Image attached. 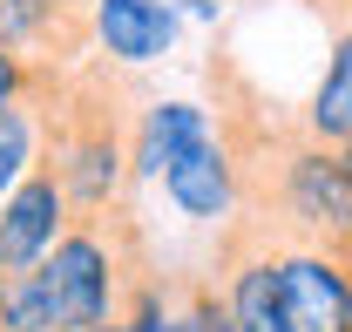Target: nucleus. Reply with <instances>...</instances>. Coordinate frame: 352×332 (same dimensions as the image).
<instances>
[{"instance_id":"1","label":"nucleus","mask_w":352,"mask_h":332,"mask_svg":"<svg viewBox=\"0 0 352 332\" xmlns=\"http://www.w3.org/2000/svg\"><path fill=\"white\" fill-rule=\"evenodd\" d=\"M142 109H135V88L122 82V68L109 54H88L82 68H68L54 82V95H47V149L41 156L61 169L75 210L129 204Z\"/></svg>"},{"instance_id":"2","label":"nucleus","mask_w":352,"mask_h":332,"mask_svg":"<svg viewBox=\"0 0 352 332\" xmlns=\"http://www.w3.org/2000/svg\"><path fill=\"white\" fill-rule=\"evenodd\" d=\"M278 326L285 332H352V258L325 245L278 251Z\"/></svg>"},{"instance_id":"3","label":"nucleus","mask_w":352,"mask_h":332,"mask_svg":"<svg viewBox=\"0 0 352 332\" xmlns=\"http://www.w3.org/2000/svg\"><path fill=\"white\" fill-rule=\"evenodd\" d=\"M0 48L34 68H82L95 54V0H0Z\"/></svg>"},{"instance_id":"4","label":"nucleus","mask_w":352,"mask_h":332,"mask_svg":"<svg viewBox=\"0 0 352 332\" xmlns=\"http://www.w3.org/2000/svg\"><path fill=\"white\" fill-rule=\"evenodd\" d=\"M68 224H75V197H68L61 169L41 156V163L21 176V190L0 204V258H7L14 271H34L47 251L61 245Z\"/></svg>"},{"instance_id":"5","label":"nucleus","mask_w":352,"mask_h":332,"mask_svg":"<svg viewBox=\"0 0 352 332\" xmlns=\"http://www.w3.org/2000/svg\"><path fill=\"white\" fill-rule=\"evenodd\" d=\"M163 190H170V204L183 217H197V224H230L237 217V156H230V143H223L217 129L204 136V143H190L170 169H163Z\"/></svg>"},{"instance_id":"6","label":"nucleus","mask_w":352,"mask_h":332,"mask_svg":"<svg viewBox=\"0 0 352 332\" xmlns=\"http://www.w3.org/2000/svg\"><path fill=\"white\" fill-rule=\"evenodd\" d=\"M95 48L109 61H163L176 48V7L170 0H95Z\"/></svg>"},{"instance_id":"7","label":"nucleus","mask_w":352,"mask_h":332,"mask_svg":"<svg viewBox=\"0 0 352 332\" xmlns=\"http://www.w3.org/2000/svg\"><path fill=\"white\" fill-rule=\"evenodd\" d=\"M210 136V116L197 109V102H149L142 109V129H135V183L142 176H163V169L190 149V143H204Z\"/></svg>"},{"instance_id":"8","label":"nucleus","mask_w":352,"mask_h":332,"mask_svg":"<svg viewBox=\"0 0 352 332\" xmlns=\"http://www.w3.org/2000/svg\"><path fill=\"white\" fill-rule=\"evenodd\" d=\"M0 332H61V312L47 298L41 271H14V291H7V319Z\"/></svg>"},{"instance_id":"9","label":"nucleus","mask_w":352,"mask_h":332,"mask_svg":"<svg viewBox=\"0 0 352 332\" xmlns=\"http://www.w3.org/2000/svg\"><path fill=\"white\" fill-rule=\"evenodd\" d=\"M230 305H223L217 278H183L176 285V332H230Z\"/></svg>"},{"instance_id":"10","label":"nucleus","mask_w":352,"mask_h":332,"mask_svg":"<svg viewBox=\"0 0 352 332\" xmlns=\"http://www.w3.org/2000/svg\"><path fill=\"white\" fill-rule=\"evenodd\" d=\"M28 82H34V61H21L14 48H0V109H7V102H21Z\"/></svg>"},{"instance_id":"11","label":"nucleus","mask_w":352,"mask_h":332,"mask_svg":"<svg viewBox=\"0 0 352 332\" xmlns=\"http://www.w3.org/2000/svg\"><path fill=\"white\" fill-rule=\"evenodd\" d=\"M7 291H14V264L0 258V319H7Z\"/></svg>"},{"instance_id":"12","label":"nucleus","mask_w":352,"mask_h":332,"mask_svg":"<svg viewBox=\"0 0 352 332\" xmlns=\"http://www.w3.org/2000/svg\"><path fill=\"white\" fill-rule=\"evenodd\" d=\"M339 149H346V163H352V136H346V143H339Z\"/></svg>"},{"instance_id":"13","label":"nucleus","mask_w":352,"mask_h":332,"mask_svg":"<svg viewBox=\"0 0 352 332\" xmlns=\"http://www.w3.org/2000/svg\"><path fill=\"white\" fill-rule=\"evenodd\" d=\"M230 332H237V326H230Z\"/></svg>"}]
</instances>
